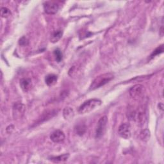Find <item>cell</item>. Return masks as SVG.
I'll return each mask as SVG.
<instances>
[{"label": "cell", "instance_id": "d6986e66", "mask_svg": "<svg viewBox=\"0 0 164 164\" xmlns=\"http://www.w3.org/2000/svg\"><path fill=\"white\" fill-rule=\"evenodd\" d=\"M19 43L21 46H26L28 44V41L25 37H23L22 38L20 39V40L19 41Z\"/></svg>", "mask_w": 164, "mask_h": 164}, {"label": "cell", "instance_id": "5b68a950", "mask_svg": "<svg viewBox=\"0 0 164 164\" xmlns=\"http://www.w3.org/2000/svg\"><path fill=\"white\" fill-rule=\"evenodd\" d=\"M43 5L44 12L50 15L55 14L59 9V5L55 2H46L44 3Z\"/></svg>", "mask_w": 164, "mask_h": 164}, {"label": "cell", "instance_id": "5bb4252c", "mask_svg": "<svg viewBox=\"0 0 164 164\" xmlns=\"http://www.w3.org/2000/svg\"><path fill=\"white\" fill-rule=\"evenodd\" d=\"M150 136H151L150 132H149V130H147V129L142 130L140 134V137L141 140H142L143 141H145V142L147 141L149 139V138H150Z\"/></svg>", "mask_w": 164, "mask_h": 164}, {"label": "cell", "instance_id": "7c38bea8", "mask_svg": "<svg viewBox=\"0 0 164 164\" xmlns=\"http://www.w3.org/2000/svg\"><path fill=\"white\" fill-rule=\"evenodd\" d=\"M58 80V77L55 74H49L46 77L45 82L48 86H53L54 85Z\"/></svg>", "mask_w": 164, "mask_h": 164}, {"label": "cell", "instance_id": "9c48e42d", "mask_svg": "<svg viewBox=\"0 0 164 164\" xmlns=\"http://www.w3.org/2000/svg\"><path fill=\"white\" fill-rule=\"evenodd\" d=\"M74 116V113L73 110L70 107H66L64 109L63 111V116L66 120H70L73 119Z\"/></svg>", "mask_w": 164, "mask_h": 164}, {"label": "cell", "instance_id": "ba28073f", "mask_svg": "<svg viewBox=\"0 0 164 164\" xmlns=\"http://www.w3.org/2000/svg\"><path fill=\"white\" fill-rule=\"evenodd\" d=\"M13 117H21V114L24 113L25 110V106L21 103H17L13 106Z\"/></svg>", "mask_w": 164, "mask_h": 164}, {"label": "cell", "instance_id": "52a82bcc", "mask_svg": "<svg viewBox=\"0 0 164 164\" xmlns=\"http://www.w3.org/2000/svg\"><path fill=\"white\" fill-rule=\"evenodd\" d=\"M50 139L55 143H60L65 140V135L62 131L57 130L51 134Z\"/></svg>", "mask_w": 164, "mask_h": 164}, {"label": "cell", "instance_id": "8992f818", "mask_svg": "<svg viewBox=\"0 0 164 164\" xmlns=\"http://www.w3.org/2000/svg\"><path fill=\"white\" fill-rule=\"evenodd\" d=\"M118 133L120 137L124 139H129L132 135L130 126L128 124H121L118 129Z\"/></svg>", "mask_w": 164, "mask_h": 164}, {"label": "cell", "instance_id": "9a60e30c", "mask_svg": "<svg viewBox=\"0 0 164 164\" xmlns=\"http://www.w3.org/2000/svg\"><path fill=\"white\" fill-rule=\"evenodd\" d=\"M54 55L56 60L58 62H60L63 59V53L60 49H56L54 50Z\"/></svg>", "mask_w": 164, "mask_h": 164}, {"label": "cell", "instance_id": "277c9868", "mask_svg": "<svg viewBox=\"0 0 164 164\" xmlns=\"http://www.w3.org/2000/svg\"><path fill=\"white\" fill-rule=\"evenodd\" d=\"M107 122H108V119L106 116H103L99 119L97 123L96 132V138H98V139L101 138L104 135L106 131V124H107Z\"/></svg>", "mask_w": 164, "mask_h": 164}, {"label": "cell", "instance_id": "e0dca14e", "mask_svg": "<svg viewBox=\"0 0 164 164\" xmlns=\"http://www.w3.org/2000/svg\"><path fill=\"white\" fill-rule=\"evenodd\" d=\"M11 15V12L10 10L6 8V7H2L1 9V16L2 17L4 18H7Z\"/></svg>", "mask_w": 164, "mask_h": 164}, {"label": "cell", "instance_id": "7a4b0ae2", "mask_svg": "<svg viewBox=\"0 0 164 164\" xmlns=\"http://www.w3.org/2000/svg\"><path fill=\"white\" fill-rule=\"evenodd\" d=\"M102 102L100 99H91L85 101L78 109V113L80 114H84L89 113L90 112L94 110L96 107L100 106Z\"/></svg>", "mask_w": 164, "mask_h": 164}, {"label": "cell", "instance_id": "4fadbf2b", "mask_svg": "<svg viewBox=\"0 0 164 164\" xmlns=\"http://www.w3.org/2000/svg\"><path fill=\"white\" fill-rule=\"evenodd\" d=\"M63 32L61 30H57L54 32L51 36V42L53 43H55V42H58L62 37Z\"/></svg>", "mask_w": 164, "mask_h": 164}, {"label": "cell", "instance_id": "3957f363", "mask_svg": "<svg viewBox=\"0 0 164 164\" xmlns=\"http://www.w3.org/2000/svg\"><path fill=\"white\" fill-rule=\"evenodd\" d=\"M146 89L143 85L137 84L134 85L130 89V94L135 99H139L144 96Z\"/></svg>", "mask_w": 164, "mask_h": 164}, {"label": "cell", "instance_id": "30bf717a", "mask_svg": "<svg viewBox=\"0 0 164 164\" xmlns=\"http://www.w3.org/2000/svg\"><path fill=\"white\" fill-rule=\"evenodd\" d=\"M69 157V154L66 153V154H63L60 156H51V157L49 158V160H51L53 162H66V160H68Z\"/></svg>", "mask_w": 164, "mask_h": 164}, {"label": "cell", "instance_id": "2e32d148", "mask_svg": "<svg viewBox=\"0 0 164 164\" xmlns=\"http://www.w3.org/2000/svg\"><path fill=\"white\" fill-rule=\"evenodd\" d=\"M75 131L78 135H82L85 132V131H86V126L83 124L78 125L75 128Z\"/></svg>", "mask_w": 164, "mask_h": 164}, {"label": "cell", "instance_id": "ac0fdd59", "mask_svg": "<svg viewBox=\"0 0 164 164\" xmlns=\"http://www.w3.org/2000/svg\"><path fill=\"white\" fill-rule=\"evenodd\" d=\"M163 51V45H161L159 47H158L157 48H156L155 50L153 51V52L152 53V54L151 55V59H153V57L156 56V55H158L160 53H162Z\"/></svg>", "mask_w": 164, "mask_h": 164}, {"label": "cell", "instance_id": "6da1fadb", "mask_svg": "<svg viewBox=\"0 0 164 164\" xmlns=\"http://www.w3.org/2000/svg\"><path fill=\"white\" fill-rule=\"evenodd\" d=\"M113 78L114 75L112 73H105L97 76L95 79L92 81L90 86V90H94L103 87V85L108 83L109 82L113 80Z\"/></svg>", "mask_w": 164, "mask_h": 164}, {"label": "cell", "instance_id": "8fae6325", "mask_svg": "<svg viewBox=\"0 0 164 164\" xmlns=\"http://www.w3.org/2000/svg\"><path fill=\"white\" fill-rule=\"evenodd\" d=\"M20 86L24 91L27 92L31 86V80L28 78H23L20 80Z\"/></svg>", "mask_w": 164, "mask_h": 164}]
</instances>
